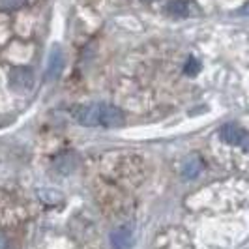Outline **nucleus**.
I'll return each mask as SVG.
<instances>
[{
    "instance_id": "1",
    "label": "nucleus",
    "mask_w": 249,
    "mask_h": 249,
    "mask_svg": "<svg viewBox=\"0 0 249 249\" xmlns=\"http://www.w3.org/2000/svg\"><path fill=\"white\" fill-rule=\"evenodd\" d=\"M10 87L15 92H28L34 87V73L28 68H13L10 73Z\"/></svg>"
},
{
    "instance_id": "2",
    "label": "nucleus",
    "mask_w": 249,
    "mask_h": 249,
    "mask_svg": "<svg viewBox=\"0 0 249 249\" xmlns=\"http://www.w3.org/2000/svg\"><path fill=\"white\" fill-rule=\"evenodd\" d=\"M124 124V112L109 103H100V125L103 127H120Z\"/></svg>"
},
{
    "instance_id": "3",
    "label": "nucleus",
    "mask_w": 249,
    "mask_h": 249,
    "mask_svg": "<svg viewBox=\"0 0 249 249\" xmlns=\"http://www.w3.org/2000/svg\"><path fill=\"white\" fill-rule=\"evenodd\" d=\"M75 120L83 125H100V103H94V105H81L77 107L73 112Z\"/></svg>"
},
{
    "instance_id": "4",
    "label": "nucleus",
    "mask_w": 249,
    "mask_h": 249,
    "mask_svg": "<svg viewBox=\"0 0 249 249\" xmlns=\"http://www.w3.org/2000/svg\"><path fill=\"white\" fill-rule=\"evenodd\" d=\"M64 70V53L58 45H54L49 53V60H47V70H45V77L49 81H54L62 75Z\"/></svg>"
},
{
    "instance_id": "5",
    "label": "nucleus",
    "mask_w": 249,
    "mask_h": 249,
    "mask_svg": "<svg viewBox=\"0 0 249 249\" xmlns=\"http://www.w3.org/2000/svg\"><path fill=\"white\" fill-rule=\"evenodd\" d=\"M246 135H248V133L236 124H225L223 127H221V139H223L227 144H232V146L244 144Z\"/></svg>"
},
{
    "instance_id": "6",
    "label": "nucleus",
    "mask_w": 249,
    "mask_h": 249,
    "mask_svg": "<svg viewBox=\"0 0 249 249\" xmlns=\"http://www.w3.org/2000/svg\"><path fill=\"white\" fill-rule=\"evenodd\" d=\"M111 244L114 249H131L133 248V232L127 227H120L112 231Z\"/></svg>"
},
{
    "instance_id": "7",
    "label": "nucleus",
    "mask_w": 249,
    "mask_h": 249,
    "mask_svg": "<svg viewBox=\"0 0 249 249\" xmlns=\"http://www.w3.org/2000/svg\"><path fill=\"white\" fill-rule=\"evenodd\" d=\"M200 171H202V161H200L197 156L187 158L186 161H184V165H182V176L187 178V180L197 178L200 175Z\"/></svg>"
},
{
    "instance_id": "8",
    "label": "nucleus",
    "mask_w": 249,
    "mask_h": 249,
    "mask_svg": "<svg viewBox=\"0 0 249 249\" xmlns=\"http://www.w3.org/2000/svg\"><path fill=\"white\" fill-rule=\"evenodd\" d=\"M187 2L184 0H173L167 4V13L169 15H175V17H186L187 15Z\"/></svg>"
},
{
    "instance_id": "9",
    "label": "nucleus",
    "mask_w": 249,
    "mask_h": 249,
    "mask_svg": "<svg viewBox=\"0 0 249 249\" xmlns=\"http://www.w3.org/2000/svg\"><path fill=\"white\" fill-rule=\"evenodd\" d=\"M54 167L58 169V171H62V173H71L75 167V158L71 156V154H66V156H60L58 160H56V163H54Z\"/></svg>"
},
{
    "instance_id": "10",
    "label": "nucleus",
    "mask_w": 249,
    "mask_h": 249,
    "mask_svg": "<svg viewBox=\"0 0 249 249\" xmlns=\"http://www.w3.org/2000/svg\"><path fill=\"white\" fill-rule=\"evenodd\" d=\"M199 71H200V62L195 58V56H189V58H187V62H186V66H184V73L195 77Z\"/></svg>"
},
{
    "instance_id": "11",
    "label": "nucleus",
    "mask_w": 249,
    "mask_h": 249,
    "mask_svg": "<svg viewBox=\"0 0 249 249\" xmlns=\"http://www.w3.org/2000/svg\"><path fill=\"white\" fill-rule=\"evenodd\" d=\"M26 0H0V10H6V12H12V10H17L25 4Z\"/></svg>"
},
{
    "instance_id": "12",
    "label": "nucleus",
    "mask_w": 249,
    "mask_h": 249,
    "mask_svg": "<svg viewBox=\"0 0 249 249\" xmlns=\"http://www.w3.org/2000/svg\"><path fill=\"white\" fill-rule=\"evenodd\" d=\"M8 248V240H6V236L0 232V249H6Z\"/></svg>"
},
{
    "instance_id": "13",
    "label": "nucleus",
    "mask_w": 249,
    "mask_h": 249,
    "mask_svg": "<svg viewBox=\"0 0 249 249\" xmlns=\"http://www.w3.org/2000/svg\"><path fill=\"white\" fill-rule=\"evenodd\" d=\"M238 13H240V15H249V2L246 6H242V8L238 10Z\"/></svg>"
},
{
    "instance_id": "14",
    "label": "nucleus",
    "mask_w": 249,
    "mask_h": 249,
    "mask_svg": "<svg viewBox=\"0 0 249 249\" xmlns=\"http://www.w3.org/2000/svg\"><path fill=\"white\" fill-rule=\"evenodd\" d=\"M242 146H244V148H248V150H249V133H248V135H246V141H244V144H242Z\"/></svg>"
},
{
    "instance_id": "15",
    "label": "nucleus",
    "mask_w": 249,
    "mask_h": 249,
    "mask_svg": "<svg viewBox=\"0 0 249 249\" xmlns=\"http://www.w3.org/2000/svg\"><path fill=\"white\" fill-rule=\"evenodd\" d=\"M146 2H152V0H146Z\"/></svg>"
}]
</instances>
